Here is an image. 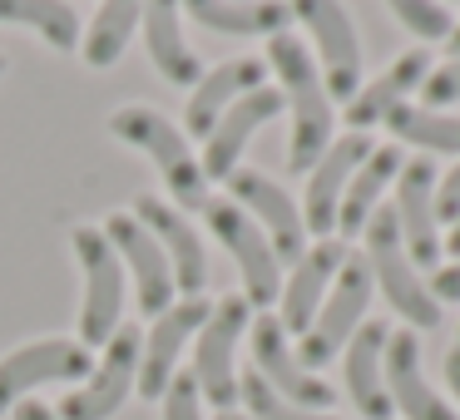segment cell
Here are the masks:
<instances>
[{
    "label": "cell",
    "instance_id": "obj_31",
    "mask_svg": "<svg viewBox=\"0 0 460 420\" xmlns=\"http://www.w3.org/2000/svg\"><path fill=\"white\" fill-rule=\"evenodd\" d=\"M391 15L406 25L416 40H430V45H446L450 31H456V11L440 5V0H386Z\"/></svg>",
    "mask_w": 460,
    "mask_h": 420
},
{
    "label": "cell",
    "instance_id": "obj_13",
    "mask_svg": "<svg viewBox=\"0 0 460 420\" xmlns=\"http://www.w3.org/2000/svg\"><path fill=\"white\" fill-rule=\"evenodd\" d=\"M391 208H396V228H401V242H406L411 262L436 272L440 258H446V238H440V218H436V163L430 159L401 163Z\"/></svg>",
    "mask_w": 460,
    "mask_h": 420
},
{
    "label": "cell",
    "instance_id": "obj_7",
    "mask_svg": "<svg viewBox=\"0 0 460 420\" xmlns=\"http://www.w3.org/2000/svg\"><path fill=\"white\" fill-rule=\"evenodd\" d=\"M199 213H203V228H208V238H218L223 252L238 262L243 297H248L252 307H262V311L278 307V297H282L278 267H282V262H278V252H272V242L262 238L258 223H252L233 198H208Z\"/></svg>",
    "mask_w": 460,
    "mask_h": 420
},
{
    "label": "cell",
    "instance_id": "obj_26",
    "mask_svg": "<svg viewBox=\"0 0 460 420\" xmlns=\"http://www.w3.org/2000/svg\"><path fill=\"white\" fill-rule=\"evenodd\" d=\"M401 163H406V153H401V144H381V149H371L367 159H361V169L351 173L347 193H341V208H337V238H361V228H367V218L381 208V193H386V183L401 173Z\"/></svg>",
    "mask_w": 460,
    "mask_h": 420
},
{
    "label": "cell",
    "instance_id": "obj_16",
    "mask_svg": "<svg viewBox=\"0 0 460 420\" xmlns=\"http://www.w3.org/2000/svg\"><path fill=\"white\" fill-rule=\"evenodd\" d=\"M208 311H213V302L179 297L169 311H159V317H154V327L144 331V346H139V386H134L144 400H159L164 390H169L173 366H179L183 346L199 337V327L208 321Z\"/></svg>",
    "mask_w": 460,
    "mask_h": 420
},
{
    "label": "cell",
    "instance_id": "obj_32",
    "mask_svg": "<svg viewBox=\"0 0 460 420\" xmlns=\"http://www.w3.org/2000/svg\"><path fill=\"white\" fill-rule=\"evenodd\" d=\"M164 420H208L203 416V396H199V381L189 371H173L169 390H164Z\"/></svg>",
    "mask_w": 460,
    "mask_h": 420
},
{
    "label": "cell",
    "instance_id": "obj_11",
    "mask_svg": "<svg viewBox=\"0 0 460 420\" xmlns=\"http://www.w3.org/2000/svg\"><path fill=\"white\" fill-rule=\"evenodd\" d=\"M223 183H228V198L262 228V238L272 242L278 262L292 267V262L307 252V223H302L297 198H292L278 179H268V173H258V169H233Z\"/></svg>",
    "mask_w": 460,
    "mask_h": 420
},
{
    "label": "cell",
    "instance_id": "obj_18",
    "mask_svg": "<svg viewBox=\"0 0 460 420\" xmlns=\"http://www.w3.org/2000/svg\"><path fill=\"white\" fill-rule=\"evenodd\" d=\"M129 213L154 232V238H159L164 258H169V267H173V287H179L183 297H203V282H208V252H203L199 228H193L173 203L154 198V193H139Z\"/></svg>",
    "mask_w": 460,
    "mask_h": 420
},
{
    "label": "cell",
    "instance_id": "obj_35",
    "mask_svg": "<svg viewBox=\"0 0 460 420\" xmlns=\"http://www.w3.org/2000/svg\"><path fill=\"white\" fill-rule=\"evenodd\" d=\"M426 287H430V297H436V302H460V258L456 262H440L436 277H430Z\"/></svg>",
    "mask_w": 460,
    "mask_h": 420
},
{
    "label": "cell",
    "instance_id": "obj_21",
    "mask_svg": "<svg viewBox=\"0 0 460 420\" xmlns=\"http://www.w3.org/2000/svg\"><path fill=\"white\" fill-rule=\"evenodd\" d=\"M430 74V50L426 45H416V50H401L396 60L386 65L381 74H371L367 84H361L357 94H351L347 104V134H367L371 124H386L391 109H401V104H411V94L426 84Z\"/></svg>",
    "mask_w": 460,
    "mask_h": 420
},
{
    "label": "cell",
    "instance_id": "obj_10",
    "mask_svg": "<svg viewBox=\"0 0 460 420\" xmlns=\"http://www.w3.org/2000/svg\"><path fill=\"white\" fill-rule=\"evenodd\" d=\"M94 371V351L80 346V337H40L0 356V416L15 410L35 386L50 381H84Z\"/></svg>",
    "mask_w": 460,
    "mask_h": 420
},
{
    "label": "cell",
    "instance_id": "obj_25",
    "mask_svg": "<svg viewBox=\"0 0 460 420\" xmlns=\"http://www.w3.org/2000/svg\"><path fill=\"white\" fill-rule=\"evenodd\" d=\"M183 15H189L199 31L213 35H238V40H252V35H282L292 25V5L288 0H183Z\"/></svg>",
    "mask_w": 460,
    "mask_h": 420
},
{
    "label": "cell",
    "instance_id": "obj_20",
    "mask_svg": "<svg viewBox=\"0 0 460 420\" xmlns=\"http://www.w3.org/2000/svg\"><path fill=\"white\" fill-rule=\"evenodd\" d=\"M282 114V94L272 90V84H262V90H252V94H243L238 104H233L228 114H223L218 124H213V134L203 139V153H199V163H203V179H228L233 169H238V159L248 153V144H252V134L262 129V124H272Z\"/></svg>",
    "mask_w": 460,
    "mask_h": 420
},
{
    "label": "cell",
    "instance_id": "obj_42",
    "mask_svg": "<svg viewBox=\"0 0 460 420\" xmlns=\"http://www.w3.org/2000/svg\"><path fill=\"white\" fill-rule=\"evenodd\" d=\"M440 5H450V0H440Z\"/></svg>",
    "mask_w": 460,
    "mask_h": 420
},
{
    "label": "cell",
    "instance_id": "obj_22",
    "mask_svg": "<svg viewBox=\"0 0 460 420\" xmlns=\"http://www.w3.org/2000/svg\"><path fill=\"white\" fill-rule=\"evenodd\" d=\"M386 321H361L357 337L341 346V381L361 420H391V396H386Z\"/></svg>",
    "mask_w": 460,
    "mask_h": 420
},
{
    "label": "cell",
    "instance_id": "obj_27",
    "mask_svg": "<svg viewBox=\"0 0 460 420\" xmlns=\"http://www.w3.org/2000/svg\"><path fill=\"white\" fill-rule=\"evenodd\" d=\"M139 15H144V0H100L90 31L80 35V55L90 70H110V65L124 60L134 31H139Z\"/></svg>",
    "mask_w": 460,
    "mask_h": 420
},
{
    "label": "cell",
    "instance_id": "obj_34",
    "mask_svg": "<svg viewBox=\"0 0 460 420\" xmlns=\"http://www.w3.org/2000/svg\"><path fill=\"white\" fill-rule=\"evenodd\" d=\"M436 218L446 223V228L460 218V159H456V163H450V169L436 179Z\"/></svg>",
    "mask_w": 460,
    "mask_h": 420
},
{
    "label": "cell",
    "instance_id": "obj_39",
    "mask_svg": "<svg viewBox=\"0 0 460 420\" xmlns=\"http://www.w3.org/2000/svg\"><path fill=\"white\" fill-rule=\"evenodd\" d=\"M446 50H450V60H460V15H456V31H450V40H446Z\"/></svg>",
    "mask_w": 460,
    "mask_h": 420
},
{
    "label": "cell",
    "instance_id": "obj_4",
    "mask_svg": "<svg viewBox=\"0 0 460 420\" xmlns=\"http://www.w3.org/2000/svg\"><path fill=\"white\" fill-rule=\"evenodd\" d=\"M75 262L84 277V297H80V346H104L114 331L124 327V302H129V272H124L119 252L110 248L104 228H75L70 232Z\"/></svg>",
    "mask_w": 460,
    "mask_h": 420
},
{
    "label": "cell",
    "instance_id": "obj_29",
    "mask_svg": "<svg viewBox=\"0 0 460 420\" xmlns=\"http://www.w3.org/2000/svg\"><path fill=\"white\" fill-rule=\"evenodd\" d=\"M0 21L35 31L60 55L80 50V11H75L70 0H0Z\"/></svg>",
    "mask_w": 460,
    "mask_h": 420
},
{
    "label": "cell",
    "instance_id": "obj_36",
    "mask_svg": "<svg viewBox=\"0 0 460 420\" xmlns=\"http://www.w3.org/2000/svg\"><path fill=\"white\" fill-rule=\"evenodd\" d=\"M15 420H60V416H55L50 406H40V400H21V406H15Z\"/></svg>",
    "mask_w": 460,
    "mask_h": 420
},
{
    "label": "cell",
    "instance_id": "obj_12",
    "mask_svg": "<svg viewBox=\"0 0 460 420\" xmlns=\"http://www.w3.org/2000/svg\"><path fill=\"white\" fill-rule=\"evenodd\" d=\"M248 331H252V371H258V376L268 381L282 400L307 406V410H332L337 390H332L317 371L302 366V356L292 351V341H288V331H282L278 311H258Z\"/></svg>",
    "mask_w": 460,
    "mask_h": 420
},
{
    "label": "cell",
    "instance_id": "obj_5",
    "mask_svg": "<svg viewBox=\"0 0 460 420\" xmlns=\"http://www.w3.org/2000/svg\"><path fill=\"white\" fill-rule=\"evenodd\" d=\"M292 21H302L307 31V50L317 60L322 80H327V94L337 104H351V94L367 84V55H361V35L357 21L347 15L341 0H288Z\"/></svg>",
    "mask_w": 460,
    "mask_h": 420
},
{
    "label": "cell",
    "instance_id": "obj_8",
    "mask_svg": "<svg viewBox=\"0 0 460 420\" xmlns=\"http://www.w3.org/2000/svg\"><path fill=\"white\" fill-rule=\"evenodd\" d=\"M371 292H376V282H371V267L361 252H351L347 262H341L337 282H332L327 302H322L317 321L307 327V337H302L297 356L307 371L327 366V361L341 356V346H347L351 337H357V327L367 321V307H371Z\"/></svg>",
    "mask_w": 460,
    "mask_h": 420
},
{
    "label": "cell",
    "instance_id": "obj_2",
    "mask_svg": "<svg viewBox=\"0 0 460 420\" xmlns=\"http://www.w3.org/2000/svg\"><path fill=\"white\" fill-rule=\"evenodd\" d=\"M110 134L119 144H129V149L149 153V163L159 169V183L169 188V198L179 203V208L199 213L203 203L213 198L189 134H183L173 119H164L159 109H149V104H124V109L110 114Z\"/></svg>",
    "mask_w": 460,
    "mask_h": 420
},
{
    "label": "cell",
    "instance_id": "obj_14",
    "mask_svg": "<svg viewBox=\"0 0 460 420\" xmlns=\"http://www.w3.org/2000/svg\"><path fill=\"white\" fill-rule=\"evenodd\" d=\"M104 238H110V248L119 252V262H124V272H129V282H134V297H139L144 317L169 311L179 287H173V267H169V258H164L159 238H154L134 213H110V218H104Z\"/></svg>",
    "mask_w": 460,
    "mask_h": 420
},
{
    "label": "cell",
    "instance_id": "obj_38",
    "mask_svg": "<svg viewBox=\"0 0 460 420\" xmlns=\"http://www.w3.org/2000/svg\"><path fill=\"white\" fill-rule=\"evenodd\" d=\"M446 252H450V262H456V258H460V218H456V223H450V238H446Z\"/></svg>",
    "mask_w": 460,
    "mask_h": 420
},
{
    "label": "cell",
    "instance_id": "obj_3",
    "mask_svg": "<svg viewBox=\"0 0 460 420\" xmlns=\"http://www.w3.org/2000/svg\"><path fill=\"white\" fill-rule=\"evenodd\" d=\"M361 258H367L371 282H376V292L391 302L396 317H406L416 331L440 327V302L430 297L420 267L411 262L406 242H401V228H396V208H391V203H381V208L367 218V228H361Z\"/></svg>",
    "mask_w": 460,
    "mask_h": 420
},
{
    "label": "cell",
    "instance_id": "obj_41",
    "mask_svg": "<svg viewBox=\"0 0 460 420\" xmlns=\"http://www.w3.org/2000/svg\"><path fill=\"white\" fill-rule=\"evenodd\" d=\"M0 74H5V55H0Z\"/></svg>",
    "mask_w": 460,
    "mask_h": 420
},
{
    "label": "cell",
    "instance_id": "obj_40",
    "mask_svg": "<svg viewBox=\"0 0 460 420\" xmlns=\"http://www.w3.org/2000/svg\"><path fill=\"white\" fill-rule=\"evenodd\" d=\"M218 420H248V416H238V410H218Z\"/></svg>",
    "mask_w": 460,
    "mask_h": 420
},
{
    "label": "cell",
    "instance_id": "obj_23",
    "mask_svg": "<svg viewBox=\"0 0 460 420\" xmlns=\"http://www.w3.org/2000/svg\"><path fill=\"white\" fill-rule=\"evenodd\" d=\"M386 396L391 410H401L406 420H460L456 406L436 396V386L426 381L416 331H391L386 337Z\"/></svg>",
    "mask_w": 460,
    "mask_h": 420
},
{
    "label": "cell",
    "instance_id": "obj_24",
    "mask_svg": "<svg viewBox=\"0 0 460 420\" xmlns=\"http://www.w3.org/2000/svg\"><path fill=\"white\" fill-rule=\"evenodd\" d=\"M139 35H144V55L159 70V80L179 84V90H193L203 80L199 55L183 40V0H144Z\"/></svg>",
    "mask_w": 460,
    "mask_h": 420
},
{
    "label": "cell",
    "instance_id": "obj_37",
    "mask_svg": "<svg viewBox=\"0 0 460 420\" xmlns=\"http://www.w3.org/2000/svg\"><path fill=\"white\" fill-rule=\"evenodd\" d=\"M446 386H450V396L460 400V346L446 356Z\"/></svg>",
    "mask_w": 460,
    "mask_h": 420
},
{
    "label": "cell",
    "instance_id": "obj_15",
    "mask_svg": "<svg viewBox=\"0 0 460 420\" xmlns=\"http://www.w3.org/2000/svg\"><path fill=\"white\" fill-rule=\"evenodd\" d=\"M347 258H351V248L341 238H317V248H307L292 262V272L282 277V297H278V321L288 337H307V327L317 321L322 302H327V292Z\"/></svg>",
    "mask_w": 460,
    "mask_h": 420
},
{
    "label": "cell",
    "instance_id": "obj_17",
    "mask_svg": "<svg viewBox=\"0 0 460 420\" xmlns=\"http://www.w3.org/2000/svg\"><path fill=\"white\" fill-rule=\"evenodd\" d=\"M376 149L367 134H341L332 139V149L317 159V169L307 173V193H302V223H307V238H337V208L341 193H347L351 173L361 169V159Z\"/></svg>",
    "mask_w": 460,
    "mask_h": 420
},
{
    "label": "cell",
    "instance_id": "obj_30",
    "mask_svg": "<svg viewBox=\"0 0 460 420\" xmlns=\"http://www.w3.org/2000/svg\"><path fill=\"white\" fill-rule=\"evenodd\" d=\"M238 400L248 406V420H341V416H332V410H307V406L282 400L258 371H243L238 376Z\"/></svg>",
    "mask_w": 460,
    "mask_h": 420
},
{
    "label": "cell",
    "instance_id": "obj_19",
    "mask_svg": "<svg viewBox=\"0 0 460 420\" xmlns=\"http://www.w3.org/2000/svg\"><path fill=\"white\" fill-rule=\"evenodd\" d=\"M268 84V65L252 60V55H238V60H223L213 70H203V80L189 90V104H183V134L189 139H208L213 124L243 100V94L262 90Z\"/></svg>",
    "mask_w": 460,
    "mask_h": 420
},
{
    "label": "cell",
    "instance_id": "obj_33",
    "mask_svg": "<svg viewBox=\"0 0 460 420\" xmlns=\"http://www.w3.org/2000/svg\"><path fill=\"white\" fill-rule=\"evenodd\" d=\"M420 104H426V109H450V104H460V60L430 65L426 84H420Z\"/></svg>",
    "mask_w": 460,
    "mask_h": 420
},
{
    "label": "cell",
    "instance_id": "obj_1",
    "mask_svg": "<svg viewBox=\"0 0 460 420\" xmlns=\"http://www.w3.org/2000/svg\"><path fill=\"white\" fill-rule=\"evenodd\" d=\"M268 65L278 74L282 109H292V144H288V169L307 179L317 169V159L332 149V129H337V100L327 94L317 60H312L307 40L292 31L268 40Z\"/></svg>",
    "mask_w": 460,
    "mask_h": 420
},
{
    "label": "cell",
    "instance_id": "obj_9",
    "mask_svg": "<svg viewBox=\"0 0 460 420\" xmlns=\"http://www.w3.org/2000/svg\"><path fill=\"white\" fill-rule=\"evenodd\" d=\"M139 346H144V331L119 327L100 346L94 371L60 400L55 416L60 420H110V416H119V406L134 396V386H139Z\"/></svg>",
    "mask_w": 460,
    "mask_h": 420
},
{
    "label": "cell",
    "instance_id": "obj_28",
    "mask_svg": "<svg viewBox=\"0 0 460 420\" xmlns=\"http://www.w3.org/2000/svg\"><path fill=\"white\" fill-rule=\"evenodd\" d=\"M386 129H391V144H401V149L460 159V114L426 109V104H401V109L386 114Z\"/></svg>",
    "mask_w": 460,
    "mask_h": 420
},
{
    "label": "cell",
    "instance_id": "obj_6",
    "mask_svg": "<svg viewBox=\"0 0 460 420\" xmlns=\"http://www.w3.org/2000/svg\"><path fill=\"white\" fill-rule=\"evenodd\" d=\"M252 327V302L243 292H228L223 302H213L208 321L199 327V351H193V371L199 396L218 410L238 406V341Z\"/></svg>",
    "mask_w": 460,
    "mask_h": 420
}]
</instances>
